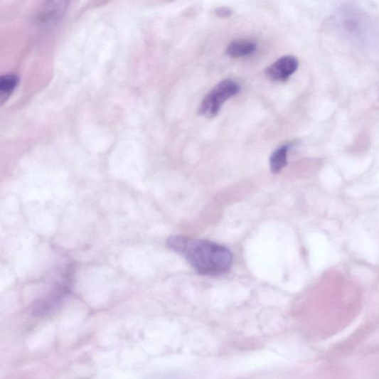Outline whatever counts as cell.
Returning <instances> with one entry per match:
<instances>
[{
  "label": "cell",
  "mask_w": 379,
  "mask_h": 379,
  "mask_svg": "<svg viewBox=\"0 0 379 379\" xmlns=\"http://www.w3.org/2000/svg\"><path fill=\"white\" fill-rule=\"evenodd\" d=\"M172 250L183 255L196 272L204 276L218 277L228 273L233 257L226 247L208 240L173 236L167 241Z\"/></svg>",
  "instance_id": "obj_1"
},
{
  "label": "cell",
  "mask_w": 379,
  "mask_h": 379,
  "mask_svg": "<svg viewBox=\"0 0 379 379\" xmlns=\"http://www.w3.org/2000/svg\"><path fill=\"white\" fill-rule=\"evenodd\" d=\"M240 85L231 80H225L216 85L203 99L198 114L208 119L218 116L223 104L237 95Z\"/></svg>",
  "instance_id": "obj_2"
},
{
  "label": "cell",
  "mask_w": 379,
  "mask_h": 379,
  "mask_svg": "<svg viewBox=\"0 0 379 379\" xmlns=\"http://www.w3.org/2000/svg\"><path fill=\"white\" fill-rule=\"evenodd\" d=\"M299 67L298 60L293 56H284L265 70L267 77L273 81L285 82L292 76Z\"/></svg>",
  "instance_id": "obj_3"
},
{
  "label": "cell",
  "mask_w": 379,
  "mask_h": 379,
  "mask_svg": "<svg viewBox=\"0 0 379 379\" xmlns=\"http://www.w3.org/2000/svg\"><path fill=\"white\" fill-rule=\"evenodd\" d=\"M257 49V44L250 40L232 41L226 48V53L232 58H240L250 55Z\"/></svg>",
  "instance_id": "obj_4"
},
{
  "label": "cell",
  "mask_w": 379,
  "mask_h": 379,
  "mask_svg": "<svg viewBox=\"0 0 379 379\" xmlns=\"http://www.w3.org/2000/svg\"><path fill=\"white\" fill-rule=\"evenodd\" d=\"M289 147L284 146L277 149L269 158L270 171L274 174L279 173L287 164Z\"/></svg>",
  "instance_id": "obj_5"
},
{
  "label": "cell",
  "mask_w": 379,
  "mask_h": 379,
  "mask_svg": "<svg viewBox=\"0 0 379 379\" xmlns=\"http://www.w3.org/2000/svg\"><path fill=\"white\" fill-rule=\"evenodd\" d=\"M19 80L16 76L8 75L0 80V102L4 105L16 89Z\"/></svg>",
  "instance_id": "obj_6"
},
{
  "label": "cell",
  "mask_w": 379,
  "mask_h": 379,
  "mask_svg": "<svg viewBox=\"0 0 379 379\" xmlns=\"http://www.w3.org/2000/svg\"><path fill=\"white\" fill-rule=\"evenodd\" d=\"M233 12L225 7H220L215 10V14L219 17H230Z\"/></svg>",
  "instance_id": "obj_7"
}]
</instances>
